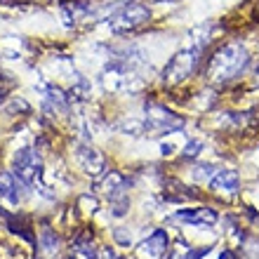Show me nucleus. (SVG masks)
<instances>
[{"label":"nucleus","instance_id":"nucleus-1","mask_svg":"<svg viewBox=\"0 0 259 259\" xmlns=\"http://www.w3.org/2000/svg\"><path fill=\"white\" fill-rule=\"evenodd\" d=\"M250 66V52L240 42H224L210 55L203 66V78L212 85H226L236 80Z\"/></svg>","mask_w":259,"mask_h":259},{"label":"nucleus","instance_id":"nucleus-2","mask_svg":"<svg viewBox=\"0 0 259 259\" xmlns=\"http://www.w3.org/2000/svg\"><path fill=\"white\" fill-rule=\"evenodd\" d=\"M151 21V7L144 3H113L111 12L106 14V26L111 28V33L116 35H127L135 33L137 28H142L144 24Z\"/></svg>","mask_w":259,"mask_h":259},{"label":"nucleus","instance_id":"nucleus-3","mask_svg":"<svg viewBox=\"0 0 259 259\" xmlns=\"http://www.w3.org/2000/svg\"><path fill=\"white\" fill-rule=\"evenodd\" d=\"M200 57H203V42L179 50L177 55H172V59L165 64L163 73H160V80H163L165 85H170V88L186 82L191 75H196V71L200 68V62H203Z\"/></svg>","mask_w":259,"mask_h":259},{"label":"nucleus","instance_id":"nucleus-4","mask_svg":"<svg viewBox=\"0 0 259 259\" xmlns=\"http://www.w3.org/2000/svg\"><path fill=\"white\" fill-rule=\"evenodd\" d=\"M144 135L158 137V135H170V132H177L186 125V120L182 116H177L175 111H170L163 104L151 102L144 106Z\"/></svg>","mask_w":259,"mask_h":259},{"label":"nucleus","instance_id":"nucleus-5","mask_svg":"<svg viewBox=\"0 0 259 259\" xmlns=\"http://www.w3.org/2000/svg\"><path fill=\"white\" fill-rule=\"evenodd\" d=\"M12 167H14V175H17L26 186H31V184H35L42 175V158L38 151L26 146V149H19L14 153Z\"/></svg>","mask_w":259,"mask_h":259},{"label":"nucleus","instance_id":"nucleus-6","mask_svg":"<svg viewBox=\"0 0 259 259\" xmlns=\"http://www.w3.org/2000/svg\"><path fill=\"white\" fill-rule=\"evenodd\" d=\"M170 250V236L163 229H156L146 240H142V245L137 247V257L139 259H160Z\"/></svg>","mask_w":259,"mask_h":259},{"label":"nucleus","instance_id":"nucleus-7","mask_svg":"<svg viewBox=\"0 0 259 259\" xmlns=\"http://www.w3.org/2000/svg\"><path fill=\"white\" fill-rule=\"evenodd\" d=\"M75 158H78L80 167L88 172V175H92V177H102V175H104L106 160H104L102 151H97L95 146H90V144H82V146H78V151H75Z\"/></svg>","mask_w":259,"mask_h":259},{"label":"nucleus","instance_id":"nucleus-8","mask_svg":"<svg viewBox=\"0 0 259 259\" xmlns=\"http://www.w3.org/2000/svg\"><path fill=\"white\" fill-rule=\"evenodd\" d=\"M210 189L217 196H236L240 189V177L236 170H219L210 179Z\"/></svg>","mask_w":259,"mask_h":259},{"label":"nucleus","instance_id":"nucleus-9","mask_svg":"<svg viewBox=\"0 0 259 259\" xmlns=\"http://www.w3.org/2000/svg\"><path fill=\"white\" fill-rule=\"evenodd\" d=\"M177 222H186V224H198V226H214L219 214L212 207H193V210H179L175 212Z\"/></svg>","mask_w":259,"mask_h":259},{"label":"nucleus","instance_id":"nucleus-10","mask_svg":"<svg viewBox=\"0 0 259 259\" xmlns=\"http://www.w3.org/2000/svg\"><path fill=\"white\" fill-rule=\"evenodd\" d=\"M28 186L21 182L14 172H0V196L10 200V203H19L21 200V193L19 191H26Z\"/></svg>","mask_w":259,"mask_h":259},{"label":"nucleus","instance_id":"nucleus-11","mask_svg":"<svg viewBox=\"0 0 259 259\" xmlns=\"http://www.w3.org/2000/svg\"><path fill=\"white\" fill-rule=\"evenodd\" d=\"M97 191H102L104 196H109V200H118V198L125 196V179L120 172H109L99 179L97 184Z\"/></svg>","mask_w":259,"mask_h":259},{"label":"nucleus","instance_id":"nucleus-12","mask_svg":"<svg viewBox=\"0 0 259 259\" xmlns=\"http://www.w3.org/2000/svg\"><path fill=\"white\" fill-rule=\"evenodd\" d=\"M40 247L48 254H55L57 250H59V236H57L52 229H42V233H40Z\"/></svg>","mask_w":259,"mask_h":259},{"label":"nucleus","instance_id":"nucleus-13","mask_svg":"<svg viewBox=\"0 0 259 259\" xmlns=\"http://www.w3.org/2000/svg\"><path fill=\"white\" fill-rule=\"evenodd\" d=\"M200 151H203V142L191 139V142L182 149V158H184V160H193V158H198V153H200Z\"/></svg>","mask_w":259,"mask_h":259},{"label":"nucleus","instance_id":"nucleus-14","mask_svg":"<svg viewBox=\"0 0 259 259\" xmlns=\"http://www.w3.org/2000/svg\"><path fill=\"white\" fill-rule=\"evenodd\" d=\"M10 231H12V233H19L21 238L28 240V243H35V236L28 231V226L21 224V222H14V219H10Z\"/></svg>","mask_w":259,"mask_h":259},{"label":"nucleus","instance_id":"nucleus-15","mask_svg":"<svg viewBox=\"0 0 259 259\" xmlns=\"http://www.w3.org/2000/svg\"><path fill=\"white\" fill-rule=\"evenodd\" d=\"M113 240L123 247L132 245V236H130V231H125V229H116V231H113Z\"/></svg>","mask_w":259,"mask_h":259},{"label":"nucleus","instance_id":"nucleus-16","mask_svg":"<svg viewBox=\"0 0 259 259\" xmlns=\"http://www.w3.org/2000/svg\"><path fill=\"white\" fill-rule=\"evenodd\" d=\"M212 172H214V167H212V165H198V167H196V179H212V177H214Z\"/></svg>","mask_w":259,"mask_h":259},{"label":"nucleus","instance_id":"nucleus-17","mask_svg":"<svg viewBox=\"0 0 259 259\" xmlns=\"http://www.w3.org/2000/svg\"><path fill=\"white\" fill-rule=\"evenodd\" d=\"M207 252H210V247H196V250H186L182 259H203Z\"/></svg>","mask_w":259,"mask_h":259},{"label":"nucleus","instance_id":"nucleus-18","mask_svg":"<svg viewBox=\"0 0 259 259\" xmlns=\"http://www.w3.org/2000/svg\"><path fill=\"white\" fill-rule=\"evenodd\" d=\"M219 259H240V257H238V252H233V250H229V247H226V250H222Z\"/></svg>","mask_w":259,"mask_h":259},{"label":"nucleus","instance_id":"nucleus-19","mask_svg":"<svg viewBox=\"0 0 259 259\" xmlns=\"http://www.w3.org/2000/svg\"><path fill=\"white\" fill-rule=\"evenodd\" d=\"M245 214H247V217H250V219H252L254 224H259V214H254V210H252V207H245Z\"/></svg>","mask_w":259,"mask_h":259},{"label":"nucleus","instance_id":"nucleus-20","mask_svg":"<svg viewBox=\"0 0 259 259\" xmlns=\"http://www.w3.org/2000/svg\"><path fill=\"white\" fill-rule=\"evenodd\" d=\"M160 151H163V156H170L172 151H175V146H172V144H163V146H160Z\"/></svg>","mask_w":259,"mask_h":259},{"label":"nucleus","instance_id":"nucleus-21","mask_svg":"<svg viewBox=\"0 0 259 259\" xmlns=\"http://www.w3.org/2000/svg\"><path fill=\"white\" fill-rule=\"evenodd\" d=\"M153 3H158V5H163V3H179V0H153Z\"/></svg>","mask_w":259,"mask_h":259},{"label":"nucleus","instance_id":"nucleus-22","mask_svg":"<svg viewBox=\"0 0 259 259\" xmlns=\"http://www.w3.org/2000/svg\"><path fill=\"white\" fill-rule=\"evenodd\" d=\"M64 259H71V257H68V254H66V257H64Z\"/></svg>","mask_w":259,"mask_h":259}]
</instances>
